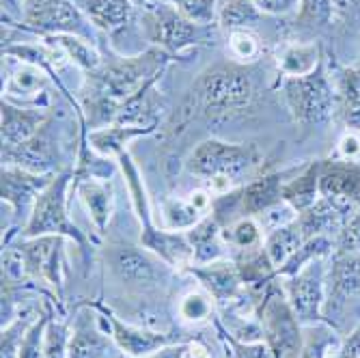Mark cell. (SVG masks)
Wrapping results in <instances>:
<instances>
[{"label": "cell", "instance_id": "33", "mask_svg": "<svg viewBox=\"0 0 360 358\" xmlns=\"http://www.w3.org/2000/svg\"><path fill=\"white\" fill-rule=\"evenodd\" d=\"M341 115L347 127L360 129V68L345 70L339 80Z\"/></svg>", "mask_w": 360, "mask_h": 358}, {"label": "cell", "instance_id": "40", "mask_svg": "<svg viewBox=\"0 0 360 358\" xmlns=\"http://www.w3.org/2000/svg\"><path fill=\"white\" fill-rule=\"evenodd\" d=\"M335 13L333 0H300V13L298 24L300 26H323L328 24Z\"/></svg>", "mask_w": 360, "mask_h": 358}, {"label": "cell", "instance_id": "34", "mask_svg": "<svg viewBox=\"0 0 360 358\" xmlns=\"http://www.w3.org/2000/svg\"><path fill=\"white\" fill-rule=\"evenodd\" d=\"M360 289V255L341 252L333 268V294L337 298H349Z\"/></svg>", "mask_w": 360, "mask_h": 358}, {"label": "cell", "instance_id": "39", "mask_svg": "<svg viewBox=\"0 0 360 358\" xmlns=\"http://www.w3.org/2000/svg\"><path fill=\"white\" fill-rule=\"evenodd\" d=\"M214 298L207 291H190L179 302V317L186 324H201L212 317Z\"/></svg>", "mask_w": 360, "mask_h": 358}, {"label": "cell", "instance_id": "9", "mask_svg": "<svg viewBox=\"0 0 360 358\" xmlns=\"http://www.w3.org/2000/svg\"><path fill=\"white\" fill-rule=\"evenodd\" d=\"M65 240L68 238H63V236L22 238V242L15 246L22 255L26 279L50 285L56 291L58 300H63Z\"/></svg>", "mask_w": 360, "mask_h": 358}, {"label": "cell", "instance_id": "31", "mask_svg": "<svg viewBox=\"0 0 360 358\" xmlns=\"http://www.w3.org/2000/svg\"><path fill=\"white\" fill-rule=\"evenodd\" d=\"M319 165H313L302 177L293 179L291 184H285L283 188V201L289 203L298 214L309 210L317 201V192H319Z\"/></svg>", "mask_w": 360, "mask_h": 358}, {"label": "cell", "instance_id": "20", "mask_svg": "<svg viewBox=\"0 0 360 358\" xmlns=\"http://www.w3.org/2000/svg\"><path fill=\"white\" fill-rule=\"evenodd\" d=\"M151 125H119L110 123L104 127H95L86 134V145L91 151H95L100 158H119L127 151V143L139 136H145L151 132Z\"/></svg>", "mask_w": 360, "mask_h": 358}, {"label": "cell", "instance_id": "27", "mask_svg": "<svg viewBox=\"0 0 360 358\" xmlns=\"http://www.w3.org/2000/svg\"><path fill=\"white\" fill-rule=\"evenodd\" d=\"M46 41H48V46L52 50H56L60 56L76 63L78 68L84 70L86 74L102 68L100 52H97L89 44V39H84V37H78V35H48Z\"/></svg>", "mask_w": 360, "mask_h": 358}, {"label": "cell", "instance_id": "38", "mask_svg": "<svg viewBox=\"0 0 360 358\" xmlns=\"http://www.w3.org/2000/svg\"><path fill=\"white\" fill-rule=\"evenodd\" d=\"M70 339H72V324L50 315L46 341H44V358H70Z\"/></svg>", "mask_w": 360, "mask_h": 358}, {"label": "cell", "instance_id": "8", "mask_svg": "<svg viewBox=\"0 0 360 358\" xmlns=\"http://www.w3.org/2000/svg\"><path fill=\"white\" fill-rule=\"evenodd\" d=\"M22 22L26 28L44 35H78L89 39L84 13L72 0H24Z\"/></svg>", "mask_w": 360, "mask_h": 358}, {"label": "cell", "instance_id": "17", "mask_svg": "<svg viewBox=\"0 0 360 358\" xmlns=\"http://www.w3.org/2000/svg\"><path fill=\"white\" fill-rule=\"evenodd\" d=\"M3 147H15L37 136L48 125L46 113L39 108H20L3 100Z\"/></svg>", "mask_w": 360, "mask_h": 358}, {"label": "cell", "instance_id": "2", "mask_svg": "<svg viewBox=\"0 0 360 358\" xmlns=\"http://www.w3.org/2000/svg\"><path fill=\"white\" fill-rule=\"evenodd\" d=\"M255 97V82L246 68L240 65H216L199 76L184 100L179 115L181 123L192 117L222 119L242 113Z\"/></svg>", "mask_w": 360, "mask_h": 358}, {"label": "cell", "instance_id": "51", "mask_svg": "<svg viewBox=\"0 0 360 358\" xmlns=\"http://www.w3.org/2000/svg\"><path fill=\"white\" fill-rule=\"evenodd\" d=\"M188 358H212V352L201 341H188Z\"/></svg>", "mask_w": 360, "mask_h": 358}, {"label": "cell", "instance_id": "41", "mask_svg": "<svg viewBox=\"0 0 360 358\" xmlns=\"http://www.w3.org/2000/svg\"><path fill=\"white\" fill-rule=\"evenodd\" d=\"M190 22L196 26H212L216 18L220 15L218 11V0H184L177 7Z\"/></svg>", "mask_w": 360, "mask_h": 358}, {"label": "cell", "instance_id": "53", "mask_svg": "<svg viewBox=\"0 0 360 358\" xmlns=\"http://www.w3.org/2000/svg\"><path fill=\"white\" fill-rule=\"evenodd\" d=\"M169 3H171V5H175V7H179V5L184 3V0H169Z\"/></svg>", "mask_w": 360, "mask_h": 358}, {"label": "cell", "instance_id": "30", "mask_svg": "<svg viewBox=\"0 0 360 358\" xmlns=\"http://www.w3.org/2000/svg\"><path fill=\"white\" fill-rule=\"evenodd\" d=\"M339 207L333 203L330 197H321L319 201H315L309 210H304L300 214V229H302V236L304 240H311V238H317L319 234L333 229L339 222Z\"/></svg>", "mask_w": 360, "mask_h": 358}, {"label": "cell", "instance_id": "28", "mask_svg": "<svg viewBox=\"0 0 360 358\" xmlns=\"http://www.w3.org/2000/svg\"><path fill=\"white\" fill-rule=\"evenodd\" d=\"M119 167L123 171V177H125V184H127V192H129V199H132V205H134V212L139 216V222L143 229H151L153 224V218H151V205H149V194H147V188H145V181L141 177V171L136 169L134 160L129 158V153H121L117 158Z\"/></svg>", "mask_w": 360, "mask_h": 358}, {"label": "cell", "instance_id": "16", "mask_svg": "<svg viewBox=\"0 0 360 358\" xmlns=\"http://www.w3.org/2000/svg\"><path fill=\"white\" fill-rule=\"evenodd\" d=\"M141 246L151 250L171 268L188 270L194 264V250L186 231H171V229L151 226V229L141 231Z\"/></svg>", "mask_w": 360, "mask_h": 358}, {"label": "cell", "instance_id": "37", "mask_svg": "<svg viewBox=\"0 0 360 358\" xmlns=\"http://www.w3.org/2000/svg\"><path fill=\"white\" fill-rule=\"evenodd\" d=\"M52 315V307L46 302V311L37 313L32 324L26 328L22 343H20V354L18 358H44V341H46V328Z\"/></svg>", "mask_w": 360, "mask_h": 358}, {"label": "cell", "instance_id": "25", "mask_svg": "<svg viewBox=\"0 0 360 358\" xmlns=\"http://www.w3.org/2000/svg\"><path fill=\"white\" fill-rule=\"evenodd\" d=\"M46 82H48L46 70L37 68V65L26 63L18 72H13V76L7 80L3 100L22 102V104L37 102L39 95L46 91Z\"/></svg>", "mask_w": 360, "mask_h": 358}, {"label": "cell", "instance_id": "22", "mask_svg": "<svg viewBox=\"0 0 360 358\" xmlns=\"http://www.w3.org/2000/svg\"><path fill=\"white\" fill-rule=\"evenodd\" d=\"M84 18L106 32L121 30L132 18V3L129 0H76Z\"/></svg>", "mask_w": 360, "mask_h": 358}, {"label": "cell", "instance_id": "4", "mask_svg": "<svg viewBox=\"0 0 360 358\" xmlns=\"http://www.w3.org/2000/svg\"><path fill=\"white\" fill-rule=\"evenodd\" d=\"M259 162V151L255 145L246 143H222L216 139L203 141L194 147L188 169L205 179L226 177V179H240L248 173Z\"/></svg>", "mask_w": 360, "mask_h": 358}, {"label": "cell", "instance_id": "1", "mask_svg": "<svg viewBox=\"0 0 360 358\" xmlns=\"http://www.w3.org/2000/svg\"><path fill=\"white\" fill-rule=\"evenodd\" d=\"M165 50L151 48L145 54L119 58L115 63L102 65L100 70L86 74L84 84V110L89 123L95 127H104L115 123L119 110L151 80L160 78L169 63Z\"/></svg>", "mask_w": 360, "mask_h": 358}, {"label": "cell", "instance_id": "44", "mask_svg": "<svg viewBox=\"0 0 360 358\" xmlns=\"http://www.w3.org/2000/svg\"><path fill=\"white\" fill-rule=\"evenodd\" d=\"M226 343L231 345L233 350V358H274L270 347L259 341V343H242V341H236L233 337H229Z\"/></svg>", "mask_w": 360, "mask_h": 358}, {"label": "cell", "instance_id": "13", "mask_svg": "<svg viewBox=\"0 0 360 358\" xmlns=\"http://www.w3.org/2000/svg\"><path fill=\"white\" fill-rule=\"evenodd\" d=\"M54 175L56 173L37 175V173L18 169V167L3 165V181H0V188H3V201L13 207L15 216H26V220H28L32 207H35L37 197L48 188V184L54 179Z\"/></svg>", "mask_w": 360, "mask_h": 358}, {"label": "cell", "instance_id": "50", "mask_svg": "<svg viewBox=\"0 0 360 358\" xmlns=\"http://www.w3.org/2000/svg\"><path fill=\"white\" fill-rule=\"evenodd\" d=\"M339 149H341V153H343L345 158H354V155L360 151V143H358L356 136H349V134H347V136L341 141V147H339Z\"/></svg>", "mask_w": 360, "mask_h": 358}, {"label": "cell", "instance_id": "12", "mask_svg": "<svg viewBox=\"0 0 360 358\" xmlns=\"http://www.w3.org/2000/svg\"><path fill=\"white\" fill-rule=\"evenodd\" d=\"M102 319L110 326V337L115 341V345L127 356V358H141L147 354H153L162 347H167L171 343H177L175 339H171L165 333L158 331H149V328H139V326H129V324L121 321L112 311L97 307Z\"/></svg>", "mask_w": 360, "mask_h": 358}, {"label": "cell", "instance_id": "23", "mask_svg": "<svg viewBox=\"0 0 360 358\" xmlns=\"http://www.w3.org/2000/svg\"><path fill=\"white\" fill-rule=\"evenodd\" d=\"M283 175L270 173L242 188V212L261 216L283 201Z\"/></svg>", "mask_w": 360, "mask_h": 358}, {"label": "cell", "instance_id": "48", "mask_svg": "<svg viewBox=\"0 0 360 358\" xmlns=\"http://www.w3.org/2000/svg\"><path fill=\"white\" fill-rule=\"evenodd\" d=\"M141 358H188V343H171L167 347H162L147 356H141Z\"/></svg>", "mask_w": 360, "mask_h": 358}, {"label": "cell", "instance_id": "11", "mask_svg": "<svg viewBox=\"0 0 360 358\" xmlns=\"http://www.w3.org/2000/svg\"><path fill=\"white\" fill-rule=\"evenodd\" d=\"M285 296L300 321H315L323 302V272L319 264L302 266L285 285Z\"/></svg>", "mask_w": 360, "mask_h": 358}, {"label": "cell", "instance_id": "42", "mask_svg": "<svg viewBox=\"0 0 360 358\" xmlns=\"http://www.w3.org/2000/svg\"><path fill=\"white\" fill-rule=\"evenodd\" d=\"M37 317V315H35ZM32 315L24 313L15 319H11L7 326H3V358H18L20 354V343H22V337L26 333V328L32 324L35 319Z\"/></svg>", "mask_w": 360, "mask_h": 358}, {"label": "cell", "instance_id": "45", "mask_svg": "<svg viewBox=\"0 0 360 358\" xmlns=\"http://www.w3.org/2000/svg\"><path fill=\"white\" fill-rule=\"evenodd\" d=\"M341 252L360 255V214H356L341 231Z\"/></svg>", "mask_w": 360, "mask_h": 358}, {"label": "cell", "instance_id": "49", "mask_svg": "<svg viewBox=\"0 0 360 358\" xmlns=\"http://www.w3.org/2000/svg\"><path fill=\"white\" fill-rule=\"evenodd\" d=\"M333 3H335V11L339 15L349 18V15L360 13V0H333Z\"/></svg>", "mask_w": 360, "mask_h": 358}, {"label": "cell", "instance_id": "46", "mask_svg": "<svg viewBox=\"0 0 360 358\" xmlns=\"http://www.w3.org/2000/svg\"><path fill=\"white\" fill-rule=\"evenodd\" d=\"M264 15H289L300 7V0H255Z\"/></svg>", "mask_w": 360, "mask_h": 358}, {"label": "cell", "instance_id": "18", "mask_svg": "<svg viewBox=\"0 0 360 358\" xmlns=\"http://www.w3.org/2000/svg\"><path fill=\"white\" fill-rule=\"evenodd\" d=\"M80 201L84 203L91 222L100 236L106 234V226L112 216V205H115V188L110 179H100V177H84L76 179Z\"/></svg>", "mask_w": 360, "mask_h": 358}, {"label": "cell", "instance_id": "5", "mask_svg": "<svg viewBox=\"0 0 360 358\" xmlns=\"http://www.w3.org/2000/svg\"><path fill=\"white\" fill-rule=\"evenodd\" d=\"M259 321L264 328V341L274 358H300V319L293 313L287 296L276 287L266 291V300L261 302L259 309Z\"/></svg>", "mask_w": 360, "mask_h": 358}, {"label": "cell", "instance_id": "32", "mask_svg": "<svg viewBox=\"0 0 360 358\" xmlns=\"http://www.w3.org/2000/svg\"><path fill=\"white\" fill-rule=\"evenodd\" d=\"M162 218H165V229L171 231H190L192 226L199 224L205 216L203 212L192 205L190 199L171 197L162 203Z\"/></svg>", "mask_w": 360, "mask_h": 358}, {"label": "cell", "instance_id": "43", "mask_svg": "<svg viewBox=\"0 0 360 358\" xmlns=\"http://www.w3.org/2000/svg\"><path fill=\"white\" fill-rule=\"evenodd\" d=\"M229 50H231V54L240 63H252L261 52L259 41L250 30H231V35H229Z\"/></svg>", "mask_w": 360, "mask_h": 358}, {"label": "cell", "instance_id": "26", "mask_svg": "<svg viewBox=\"0 0 360 358\" xmlns=\"http://www.w3.org/2000/svg\"><path fill=\"white\" fill-rule=\"evenodd\" d=\"M302 242H304V236H302V229L298 222H289V224H283L278 229H274L266 244H264V252L268 255L270 264L281 270L285 268L293 255H296L300 248H302Z\"/></svg>", "mask_w": 360, "mask_h": 358}, {"label": "cell", "instance_id": "14", "mask_svg": "<svg viewBox=\"0 0 360 358\" xmlns=\"http://www.w3.org/2000/svg\"><path fill=\"white\" fill-rule=\"evenodd\" d=\"M58 149L54 147V141L48 136V125L41 129L37 136L30 141L15 145V147H3V165L5 167H18L37 175L54 173V165H58Z\"/></svg>", "mask_w": 360, "mask_h": 358}, {"label": "cell", "instance_id": "29", "mask_svg": "<svg viewBox=\"0 0 360 358\" xmlns=\"http://www.w3.org/2000/svg\"><path fill=\"white\" fill-rule=\"evenodd\" d=\"M319 68V48L315 44H289L278 54V70L287 78L309 76Z\"/></svg>", "mask_w": 360, "mask_h": 358}, {"label": "cell", "instance_id": "19", "mask_svg": "<svg viewBox=\"0 0 360 358\" xmlns=\"http://www.w3.org/2000/svg\"><path fill=\"white\" fill-rule=\"evenodd\" d=\"M110 339L97 328V321L91 309H84L74 319L70 358H106L110 354Z\"/></svg>", "mask_w": 360, "mask_h": 358}, {"label": "cell", "instance_id": "10", "mask_svg": "<svg viewBox=\"0 0 360 358\" xmlns=\"http://www.w3.org/2000/svg\"><path fill=\"white\" fill-rule=\"evenodd\" d=\"M108 264L119 281L129 285H153L167 276V264L145 246H110Z\"/></svg>", "mask_w": 360, "mask_h": 358}, {"label": "cell", "instance_id": "35", "mask_svg": "<svg viewBox=\"0 0 360 358\" xmlns=\"http://www.w3.org/2000/svg\"><path fill=\"white\" fill-rule=\"evenodd\" d=\"M264 15L255 0H229V3L220 9L218 24L224 30H248V26H255V22Z\"/></svg>", "mask_w": 360, "mask_h": 358}, {"label": "cell", "instance_id": "24", "mask_svg": "<svg viewBox=\"0 0 360 358\" xmlns=\"http://www.w3.org/2000/svg\"><path fill=\"white\" fill-rule=\"evenodd\" d=\"M192 250H194V264H214L224 259V238L220 231V222L214 216L203 218L196 226H192L190 231H186Z\"/></svg>", "mask_w": 360, "mask_h": 358}, {"label": "cell", "instance_id": "7", "mask_svg": "<svg viewBox=\"0 0 360 358\" xmlns=\"http://www.w3.org/2000/svg\"><path fill=\"white\" fill-rule=\"evenodd\" d=\"M285 100L293 119L304 125L326 121L333 115L335 93L321 70V63L309 76L285 80Z\"/></svg>", "mask_w": 360, "mask_h": 358}, {"label": "cell", "instance_id": "52", "mask_svg": "<svg viewBox=\"0 0 360 358\" xmlns=\"http://www.w3.org/2000/svg\"><path fill=\"white\" fill-rule=\"evenodd\" d=\"M139 3H143V5L149 7V5H155V0H139Z\"/></svg>", "mask_w": 360, "mask_h": 358}, {"label": "cell", "instance_id": "36", "mask_svg": "<svg viewBox=\"0 0 360 358\" xmlns=\"http://www.w3.org/2000/svg\"><path fill=\"white\" fill-rule=\"evenodd\" d=\"M222 238L226 244H231L244 252L257 250V248H261V244H264V231H261V226L252 218H246V216L236 220L231 226H226L222 231Z\"/></svg>", "mask_w": 360, "mask_h": 358}, {"label": "cell", "instance_id": "6", "mask_svg": "<svg viewBox=\"0 0 360 358\" xmlns=\"http://www.w3.org/2000/svg\"><path fill=\"white\" fill-rule=\"evenodd\" d=\"M143 30L149 44L153 48L165 50L167 54H179L205 39L203 26L190 22L171 3L149 5L143 15Z\"/></svg>", "mask_w": 360, "mask_h": 358}, {"label": "cell", "instance_id": "21", "mask_svg": "<svg viewBox=\"0 0 360 358\" xmlns=\"http://www.w3.org/2000/svg\"><path fill=\"white\" fill-rule=\"evenodd\" d=\"M319 194L330 199H360V169L349 162H330L319 173Z\"/></svg>", "mask_w": 360, "mask_h": 358}, {"label": "cell", "instance_id": "15", "mask_svg": "<svg viewBox=\"0 0 360 358\" xmlns=\"http://www.w3.org/2000/svg\"><path fill=\"white\" fill-rule=\"evenodd\" d=\"M188 272L201 281L205 291L218 305L233 302L242 296V287H244L242 274L238 270V264L229 262V259H220V262L203 264V266L192 264Z\"/></svg>", "mask_w": 360, "mask_h": 358}, {"label": "cell", "instance_id": "3", "mask_svg": "<svg viewBox=\"0 0 360 358\" xmlns=\"http://www.w3.org/2000/svg\"><path fill=\"white\" fill-rule=\"evenodd\" d=\"M72 173H56L48 188L39 194L35 207L26 220L22 238H39V236H63L74 240L78 246H86L84 234L70 220L68 214V190L72 184Z\"/></svg>", "mask_w": 360, "mask_h": 358}, {"label": "cell", "instance_id": "47", "mask_svg": "<svg viewBox=\"0 0 360 358\" xmlns=\"http://www.w3.org/2000/svg\"><path fill=\"white\" fill-rule=\"evenodd\" d=\"M328 358H360V328H356L347 341L339 347L337 354H330Z\"/></svg>", "mask_w": 360, "mask_h": 358}]
</instances>
